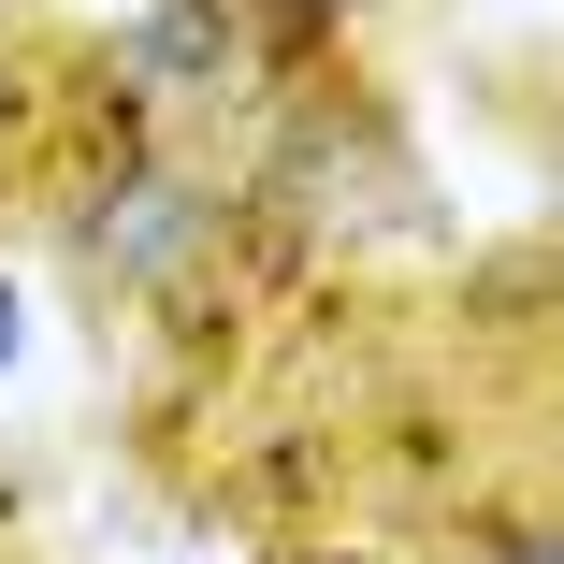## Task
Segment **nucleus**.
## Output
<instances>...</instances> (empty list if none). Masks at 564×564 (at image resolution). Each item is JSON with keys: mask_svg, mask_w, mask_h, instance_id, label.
<instances>
[{"mask_svg": "<svg viewBox=\"0 0 564 564\" xmlns=\"http://www.w3.org/2000/svg\"><path fill=\"white\" fill-rule=\"evenodd\" d=\"M101 87L145 101V117H232L261 101V58H247V0H131L117 30H101Z\"/></svg>", "mask_w": 564, "mask_h": 564, "instance_id": "obj_1", "label": "nucleus"}, {"mask_svg": "<svg viewBox=\"0 0 564 564\" xmlns=\"http://www.w3.org/2000/svg\"><path fill=\"white\" fill-rule=\"evenodd\" d=\"M348 44H362V0H247V58H261V87L348 73Z\"/></svg>", "mask_w": 564, "mask_h": 564, "instance_id": "obj_2", "label": "nucleus"}, {"mask_svg": "<svg viewBox=\"0 0 564 564\" xmlns=\"http://www.w3.org/2000/svg\"><path fill=\"white\" fill-rule=\"evenodd\" d=\"M0 362H15V275H0Z\"/></svg>", "mask_w": 564, "mask_h": 564, "instance_id": "obj_3", "label": "nucleus"}, {"mask_svg": "<svg viewBox=\"0 0 564 564\" xmlns=\"http://www.w3.org/2000/svg\"><path fill=\"white\" fill-rule=\"evenodd\" d=\"M304 564H348V550H304Z\"/></svg>", "mask_w": 564, "mask_h": 564, "instance_id": "obj_4", "label": "nucleus"}]
</instances>
